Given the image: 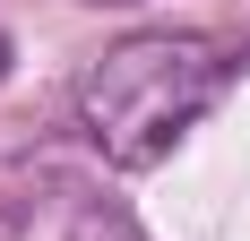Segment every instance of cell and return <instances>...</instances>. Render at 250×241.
I'll list each match as a JSON object with an SVG mask.
<instances>
[{
	"mask_svg": "<svg viewBox=\"0 0 250 241\" xmlns=\"http://www.w3.org/2000/svg\"><path fill=\"white\" fill-rule=\"evenodd\" d=\"M225 78H233V60L207 35H173V26L121 35V43L104 52V60H86V78H78V129L95 138L104 164L147 172V164H164L199 129V112L225 95Z\"/></svg>",
	"mask_w": 250,
	"mask_h": 241,
	"instance_id": "cell-1",
	"label": "cell"
},
{
	"mask_svg": "<svg viewBox=\"0 0 250 241\" xmlns=\"http://www.w3.org/2000/svg\"><path fill=\"white\" fill-rule=\"evenodd\" d=\"M0 60H9V43H0Z\"/></svg>",
	"mask_w": 250,
	"mask_h": 241,
	"instance_id": "cell-2",
	"label": "cell"
},
{
	"mask_svg": "<svg viewBox=\"0 0 250 241\" xmlns=\"http://www.w3.org/2000/svg\"><path fill=\"white\" fill-rule=\"evenodd\" d=\"M95 9H104V0H95Z\"/></svg>",
	"mask_w": 250,
	"mask_h": 241,
	"instance_id": "cell-3",
	"label": "cell"
}]
</instances>
